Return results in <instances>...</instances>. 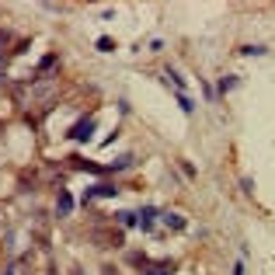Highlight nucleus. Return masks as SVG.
<instances>
[{"label": "nucleus", "instance_id": "f257e3e1", "mask_svg": "<svg viewBox=\"0 0 275 275\" xmlns=\"http://www.w3.org/2000/svg\"><path fill=\"white\" fill-rule=\"evenodd\" d=\"M94 129H98L94 115H84V122H77L73 129H70V140H77V143H87V140L94 136Z\"/></svg>", "mask_w": 275, "mask_h": 275}, {"label": "nucleus", "instance_id": "f03ea898", "mask_svg": "<svg viewBox=\"0 0 275 275\" xmlns=\"http://www.w3.org/2000/svg\"><path fill=\"white\" fill-rule=\"evenodd\" d=\"M56 213H60L63 219L73 213V195H70V192H60V195H56Z\"/></svg>", "mask_w": 275, "mask_h": 275}, {"label": "nucleus", "instance_id": "7ed1b4c3", "mask_svg": "<svg viewBox=\"0 0 275 275\" xmlns=\"http://www.w3.org/2000/svg\"><path fill=\"white\" fill-rule=\"evenodd\" d=\"M115 195V185L108 181V185H94L91 192H87V199H112Z\"/></svg>", "mask_w": 275, "mask_h": 275}, {"label": "nucleus", "instance_id": "20e7f679", "mask_svg": "<svg viewBox=\"0 0 275 275\" xmlns=\"http://www.w3.org/2000/svg\"><path fill=\"white\" fill-rule=\"evenodd\" d=\"M164 223L171 230H185V216H178V213H164Z\"/></svg>", "mask_w": 275, "mask_h": 275}, {"label": "nucleus", "instance_id": "39448f33", "mask_svg": "<svg viewBox=\"0 0 275 275\" xmlns=\"http://www.w3.org/2000/svg\"><path fill=\"white\" fill-rule=\"evenodd\" d=\"M115 219H119L122 226H140V213H119Z\"/></svg>", "mask_w": 275, "mask_h": 275}, {"label": "nucleus", "instance_id": "423d86ee", "mask_svg": "<svg viewBox=\"0 0 275 275\" xmlns=\"http://www.w3.org/2000/svg\"><path fill=\"white\" fill-rule=\"evenodd\" d=\"M237 84H241V77H223V80H219V94L234 91V87H237Z\"/></svg>", "mask_w": 275, "mask_h": 275}, {"label": "nucleus", "instance_id": "0eeeda50", "mask_svg": "<svg viewBox=\"0 0 275 275\" xmlns=\"http://www.w3.org/2000/svg\"><path fill=\"white\" fill-rule=\"evenodd\" d=\"M265 53H268L265 45H244L241 49V56H265Z\"/></svg>", "mask_w": 275, "mask_h": 275}, {"label": "nucleus", "instance_id": "6e6552de", "mask_svg": "<svg viewBox=\"0 0 275 275\" xmlns=\"http://www.w3.org/2000/svg\"><path fill=\"white\" fill-rule=\"evenodd\" d=\"M167 77H171V84H174V87H185L181 73H178V70H174V66H167Z\"/></svg>", "mask_w": 275, "mask_h": 275}, {"label": "nucleus", "instance_id": "1a4fd4ad", "mask_svg": "<svg viewBox=\"0 0 275 275\" xmlns=\"http://www.w3.org/2000/svg\"><path fill=\"white\" fill-rule=\"evenodd\" d=\"M98 49H101V53H112L115 42H112V38H98Z\"/></svg>", "mask_w": 275, "mask_h": 275}, {"label": "nucleus", "instance_id": "9d476101", "mask_svg": "<svg viewBox=\"0 0 275 275\" xmlns=\"http://www.w3.org/2000/svg\"><path fill=\"white\" fill-rule=\"evenodd\" d=\"M147 275H171V268H167V265H153Z\"/></svg>", "mask_w": 275, "mask_h": 275}, {"label": "nucleus", "instance_id": "9b49d317", "mask_svg": "<svg viewBox=\"0 0 275 275\" xmlns=\"http://www.w3.org/2000/svg\"><path fill=\"white\" fill-rule=\"evenodd\" d=\"M178 105H181L185 112H192V108H195V101H188V98H185V94H178Z\"/></svg>", "mask_w": 275, "mask_h": 275}, {"label": "nucleus", "instance_id": "f8f14e48", "mask_svg": "<svg viewBox=\"0 0 275 275\" xmlns=\"http://www.w3.org/2000/svg\"><path fill=\"white\" fill-rule=\"evenodd\" d=\"M234 275H244V261H237V265H234Z\"/></svg>", "mask_w": 275, "mask_h": 275}]
</instances>
